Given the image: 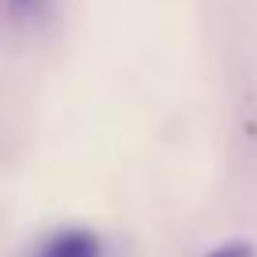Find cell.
I'll return each mask as SVG.
<instances>
[{"mask_svg": "<svg viewBox=\"0 0 257 257\" xmlns=\"http://www.w3.org/2000/svg\"><path fill=\"white\" fill-rule=\"evenodd\" d=\"M209 257H253V250L246 242H224L216 250H209Z\"/></svg>", "mask_w": 257, "mask_h": 257, "instance_id": "2", "label": "cell"}, {"mask_svg": "<svg viewBox=\"0 0 257 257\" xmlns=\"http://www.w3.org/2000/svg\"><path fill=\"white\" fill-rule=\"evenodd\" d=\"M12 8H19V12H30V8H38V0H8Z\"/></svg>", "mask_w": 257, "mask_h": 257, "instance_id": "3", "label": "cell"}, {"mask_svg": "<svg viewBox=\"0 0 257 257\" xmlns=\"http://www.w3.org/2000/svg\"><path fill=\"white\" fill-rule=\"evenodd\" d=\"M34 257H104V242L90 227H60L34 250Z\"/></svg>", "mask_w": 257, "mask_h": 257, "instance_id": "1", "label": "cell"}]
</instances>
